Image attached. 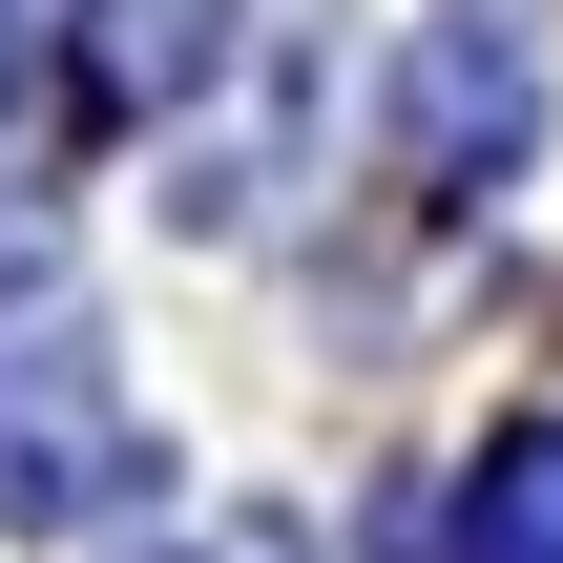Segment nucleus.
I'll use <instances>...</instances> for the list:
<instances>
[{"label":"nucleus","mask_w":563,"mask_h":563,"mask_svg":"<svg viewBox=\"0 0 563 563\" xmlns=\"http://www.w3.org/2000/svg\"><path fill=\"white\" fill-rule=\"evenodd\" d=\"M522 125H543L522 42H501V21H418V63H397V167H418V188H501Z\"/></svg>","instance_id":"nucleus-1"},{"label":"nucleus","mask_w":563,"mask_h":563,"mask_svg":"<svg viewBox=\"0 0 563 563\" xmlns=\"http://www.w3.org/2000/svg\"><path fill=\"white\" fill-rule=\"evenodd\" d=\"M63 125H84V21L63 0H0V188H42Z\"/></svg>","instance_id":"nucleus-2"},{"label":"nucleus","mask_w":563,"mask_h":563,"mask_svg":"<svg viewBox=\"0 0 563 563\" xmlns=\"http://www.w3.org/2000/svg\"><path fill=\"white\" fill-rule=\"evenodd\" d=\"M460 563H563V418L481 439V481H460Z\"/></svg>","instance_id":"nucleus-3"}]
</instances>
